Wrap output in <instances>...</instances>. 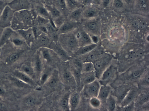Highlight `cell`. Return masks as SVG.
I'll return each instance as SVG.
<instances>
[{"instance_id": "cell-8", "label": "cell", "mask_w": 149, "mask_h": 111, "mask_svg": "<svg viewBox=\"0 0 149 111\" xmlns=\"http://www.w3.org/2000/svg\"><path fill=\"white\" fill-rule=\"evenodd\" d=\"M35 40L37 45L40 46V47H48L52 41L51 38L48 34L43 33H41Z\"/></svg>"}, {"instance_id": "cell-41", "label": "cell", "mask_w": 149, "mask_h": 111, "mask_svg": "<svg viewBox=\"0 0 149 111\" xmlns=\"http://www.w3.org/2000/svg\"><path fill=\"white\" fill-rule=\"evenodd\" d=\"M113 0H102L101 5L104 8L108 7L112 4Z\"/></svg>"}, {"instance_id": "cell-21", "label": "cell", "mask_w": 149, "mask_h": 111, "mask_svg": "<svg viewBox=\"0 0 149 111\" xmlns=\"http://www.w3.org/2000/svg\"><path fill=\"white\" fill-rule=\"evenodd\" d=\"M65 0L67 9L69 13L76 9L83 6L81 3L76 0Z\"/></svg>"}, {"instance_id": "cell-38", "label": "cell", "mask_w": 149, "mask_h": 111, "mask_svg": "<svg viewBox=\"0 0 149 111\" xmlns=\"http://www.w3.org/2000/svg\"><path fill=\"white\" fill-rule=\"evenodd\" d=\"M104 63L101 61H97L94 64V67L97 71L101 70L104 66Z\"/></svg>"}, {"instance_id": "cell-31", "label": "cell", "mask_w": 149, "mask_h": 111, "mask_svg": "<svg viewBox=\"0 0 149 111\" xmlns=\"http://www.w3.org/2000/svg\"><path fill=\"white\" fill-rule=\"evenodd\" d=\"M95 77L94 74L91 73L87 74L83 80V82L86 84L94 81Z\"/></svg>"}, {"instance_id": "cell-47", "label": "cell", "mask_w": 149, "mask_h": 111, "mask_svg": "<svg viewBox=\"0 0 149 111\" xmlns=\"http://www.w3.org/2000/svg\"><path fill=\"white\" fill-rule=\"evenodd\" d=\"M44 4H52L53 0H38Z\"/></svg>"}, {"instance_id": "cell-19", "label": "cell", "mask_w": 149, "mask_h": 111, "mask_svg": "<svg viewBox=\"0 0 149 111\" xmlns=\"http://www.w3.org/2000/svg\"><path fill=\"white\" fill-rule=\"evenodd\" d=\"M63 81L67 84L70 85H74L76 84L75 78L71 71L66 70L62 75Z\"/></svg>"}, {"instance_id": "cell-53", "label": "cell", "mask_w": 149, "mask_h": 111, "mask_svg": "<svg viewBox=\"0 0 149 111\" xmlns=\"http://www.w3.org/2000/svg\"><path fill=\"white\" fill-rule=\"evenodd\" d=\"M141 74V72L139 71H134L132 73L133 76L135 77H137Z\"/></svg>"}, {"instance_id": "cell-40", "label": "cell", "mask_w": 149, "mask_h": 111, "mask_svg": "<svg viewBox=\"0 0 149 111\" xmlns=\"http://www.w3.org/2000/svg\"><path fill=\"white\" fill-rule=\"evenodd\" d=\"M109 110L111 111L113 110L115 108V101L112 97H111L110 98L109 103Z\"/></svg>"}, {"instance_id": "cell-39", "label": "cell", "mask_w": 149, "mask_h": 111, "mask_svg": "<svg viewBox=\"0 0 149 111\" xmlns=\"http://www.w3.org/2000/svg\"><path fill=\"white\" fill-rule=\"evenodd\" d=\"M134 98L133 94H129L125 98L122 103L123 105H125L131 102Z\"/></svg>"}, {"instance_id": "cell-60", "label": "cell", "mask_w": 149, "mask_h": 111, "mask_svg": "<svg viewBox=\"0 0 149 111\" xmlns=\"http://www.w3.org/2000/svg\"><path fill=\"white\" fill-rule=\"evenodd\" d=\"M3 108V105L2 104L0 103V110H1Z\"/></svg>"}, {"instance_id": "cell-34", "label": "cell", "mask_w": 149, "mask_h": 111, "mask_svg": "<svg viewBox=\"0 0 149 111\" xmlns=\"http://www.w3.org/2000/svg\"><path fill=\"white\" fill-rule=\"evenodd\" d=\"M125 3L123 0H113L112 4L115 8L120 9L124 6Z\"/></svg>"}, {"instance_id": "cell-50", "label": "cell", "mask_w": 149, "mask_h": 111, "mask_svg": "<svg viewBox=\"0 0 149 111\" xmlns=\"http://www.w3.org/2000/svg\"><path fill=\"white\" fill-rule=\"evenodd\" d=\"M146 23L144 21H142L139 24V28L142 30L143 29L146 27Z\"/></svg>"}, {"instance_id": "cell-49", "label": "cell", "mask_w": 149, "mask_h": 111, "mask_svg": "<svg viewBox=\"0 0 149 111\" xmlns=\"http://www.w3.org/2000/svg\"><path fill=\"white\" fill-rule=\"evenodd\" d=\"M140 23L137 21L135 20L132 23V25L133 26L137 29L139 28Z\"/></svg>"}, {"instance_id": "cell-15", "label": "cell", "mask_w": 149, "mask_h": 111, "mask_svg": "<svg viewBox=\"0 0 149 111\" xmlns=\"http://www.w3.org/2000/svg\"><path fill=\"white\" fill-rule=\"evenodd\" d=\"M97 45L95 43H91L83 46L80 47L75 53L76 55L82 56L90 52L94 49Z\"/></svg>"}, {"instance_id": "cell-43", "label": "cell", "mask_w": 149, "mask_h": 111, "mask_svg": "<svg viewBox=\"0 0 149 111\" xmlns=\"http://www.w3.org/2000/svg\"><path fill=\"white\" fill-rule=\"evenodd\" d=\"M144 52L141 49L139 50L136 52L135 58L137 59L141 58L143 55Z\"/></svg>"}, {"instance_id": "cell-14", "label": "cell", "mask_w": 149, "mask_h": 111, "mask_svg": "<svg viewBox=\"0 0 149 111\" xmlns=\"http://www.w3.org/2000/svg\"><path fill=\"white\" fill-rule=\"evenodd\" d=\"M84 9L83 7L78 8L69 13L67 16V19L75 22H79Z\"/></svg>"}, {"instance_id": "cell-1", "label": "cell", "mask_w": 149, "mask_h": 111, "mask_svg": "<svg viewBox=\"0 0 149 111\" xmlns=\"http://www.w3.org/2000/svg\"><path fill=\"white\" fill-rule=\"evenodd\" d=\"M58 42L68 53H75L79 47L78 41L73 31L58 35Z\"/></svg>"}, {"instance_id": "cell-61", "label": "cell", "mask_w": 149, "mask_h": 111, "mask_svg": "<svg viewBox=\"0 0 149 111\" xmlns=\"http://www.w3.org/2000/svg\"><path fill=\"white\" fill-rule=\"evenodd\" d=\"M76 1H77L80 3H82V2L83 1V0H76ZM82 4V3H81Z\"/></svg>"}, {"instance_id": "cell-18", "label": "cell", "mask_w": 149, "mask_h": 111, "mask_svg": "<svg viewBox=\"0 0 149 111\" xmlns=\"http://www.w3.org/2000/svg\"><path fill=\"white\" fill-rule=\"evenodd\" d=\"M20 33L28 43L29 44L35 40L31 27H29L25 30L20 31Z\"/></svg>"}, {"instance_id": "cell-44", "label": "cell", "mask_w": 149, "mask_h": 111, "mask_svg": "<svg viewBox=\"0 0 149 111\" xmlns=\"http://www.w3.org/2000/svg\"><path fill=\"white\" fill-rule=\"evenodd\" d=\"M18 57V56L17 54H13L10 56L9 58V60L11 62H14L17 60Z\"/></svg>"}, {"instance_id": "cell-26", "label": "cell", "mask_w": 149, "mask_h": 111, "mask_svg": "<svg viewBox=\"0 0 149 111\" xmlns=\"http://www.w3.org/2000/svg\"><path fill=\"white\" fill-rule=\"evenodd\" d=\"M109 86L102 87L100 89L98 95V98L102 100H105L107 98L110 91Z\"/></svg>"}, {"instance_id": "cell-5", "label": "cell", "mask_w": 149, "mask_h": 111, "mask_svg": "<svg viewBox=\"0 0 149 111\" xmlns=\"http://www.w3.org/2000/svg\"><path fill=\"white\" fill-rule=\"evenodd\" d=\"M14 11L8 5L5 7L0 18V24L2 27H5L10 25Z\"/></svg>"}, {"instance_id": "cell-55", "label": "cell", "mask_w": 149, "mask_h": 111, "mask_svg": "<svg viewBox=\"0 0 149 111\" xmlns=\"http://www.w3.org/2000/svg\"><path fill=\"white\" fill-rule=\"evenodd\" d=\"M108 44L110 47H114L117 45V44L116 43V42L114 41L110 42Z\"/></svg>"}, {"instance_id": "cell-36", "label": "cell", "mask_w": 149, "mask_h": 111, "mask_svg": "<svg viewBox=\"0 0 149 111\" xmlns=\"http://www.w3.org/2000/svg\"><path fill=\"white\" fill-rule=\"evenodd\" d=\"M91 105L94 108H97L99 107L100 105V101L96 97H92L90 100Z\"/></svg>"}, {"instance_id": "cell-2", "label": "cell", "mask_w": 149, "mask_h": 111, "mask_svg": "<svg viewBox=\"0 0 149 111\" xmlns=\"http://www.w3.org/2000/svg\"><path fill=\"white\" fill-rule=\"evenodd\" d=\"M79 27L74 31V32L79 47L91 43V38L88 33L84 30L79 29Z\"/></svg>"}, {"instance_id": "cell-58", "label": "cell", "mask_w": 149, "mask_h": 111, "mask_svg": "<svg viewBox=\"0 0 149 111\" xmlns=\"http://www.w3.org/2000/svg\"><path fill=\"white\" fill-rule=\"evenodd\" d=\"M5 93V91L4 89L1 87H0V94H3Z\"/></svg>"}, {"instance_id": "cell-37", "label": "cell", "mask_w": 149, "mask_h": 111, "mask_svg": "<svg viewBox=\"0 0 149 111\" xmlns=\"http://www.w3.org/2000/svg\"><path fill=\"white\" fill-rule=\"evenodd\" d=\"M73 67L81 72L82 64L80 60L77 59L73 61Z\"/></svg>"}, {"instance_id": "cell-7", "label": "cell", "mask_w": 149, "mask_h": 111, "mask_svg": "<svg viewBox=\"0 0 149 111\" xmlns=\"http://www.w3.org/2000/svg\"><path fill=\"white\" fill-rule=\"evenodd\" d=\"M100 88L99 82L96 81L86 84L84 92L86 95L91 97L97 96Z\"/></svg>"}, {"instance_id": "cell-28", "label": "cell", "mask_w": 149, "mask_h": 111, "mask_svg": "<svg viewBox=\"0 0 149 111\" xmlns=\"http://www.w3.org/2000/svg\"><path fill=\"white\" fill-rule=\"evenodd\" d=\"M70 94H66L61 101L60 105L62 108L64 110L68 111L69 107V97Z\"/></svg>"}, {"instance_id": "cell-24", "label": "cell", "mask_w": 149, "mask_h": 111, "mask_svg": "<svg viewBox=\"0 0 149 111\" xmlns=\"http://www.w3.org/2000/svg\"><path fill=\"white\" fill-rule=\"evenodd\" d=\"M22 71L32 78L35 74V70L29 63H26L21 67Z\"/></svg>"}, {"instance_id": "cell-4", "label": "cell", "mask_w": 149, "mask_h": 111, "mask_svg": "<svg viewBox=\"0 0 149 111\" xmlns=\"http://www.w3.org/2000/svg\"><path fill=\"white\" fill-rule=\"evenodd\" d=\"M79 22L70 20L67 19L58 28V34L67 33L73 31L79 27Z\"/></svg>"}, {"instance_id": "cell-29", "label": "cell", "mask_w": 149, "mask_h": 111, "mask_svg": "<svg viewBox=\"0 0 149 111\" xmlns=\"http://www.w3.org/2000/svg\"><path fill=\"white\" fill-rule=\"evenodd\" d=\"M42 63L41 58L39 52L37 53L35 64V68L36 71L38 73L41 72L42 69Z\"/></svg>"}, {"instance_id": "cell-56", "label": "cell", "mask_w": 149, "mask_h": 111, "mask_svg": "<svg viewBox=\"0 0 149 111\" xmlns=\"http://www.w3.org/2000/svg\"><path fill=\"white\" fill-rule=\"evenodd\" d=\"M132 105H129L124 108L123 109V111H129L132 109Z\"/></svg>"}, {"instance_id": "cell-57", "label": "cell", "mask_w": 149, "mask_h": 111, "mask_svg": "<svg viewBox=\"0 0 149 111\" xmlns=\"http://www.w3.org/2000/svg\"><path fill=\"white\" fill-rule=\"evenodd\" d=\"M124 2L128 4H130L133 2L134 1V0H123Z\"/></svg>"}, {"instance_id": "cell-11", "label": "cell", "mask_w": 149, "mask_h": 111, "mask_svg": "<svg viewBox=\"0 0 149 111\" xmlns=\"http://www.w3.org/2000/svg\"><path fill=\"white\" fill-rule=\"evenodd\" d=\"M13 74L17 78L31 86L35 85V83L32 78L23 72L16 71L14 72Z\"/></svg>"}, {"instance_id": "cell-42", "label": "cell", "mask_w": 149, "mask_h": 111, "mask_svg": "<svg viewBox=\"0 0 149 111\" xmlns=\"http://www.w3.org/2000/svg\"><path fill=\"white\" fill-rule=\"evenodd\" d=\"M25 102L28 105H34L36 103V100L34 98L30 97L26 100Z\"/></svg>"}, {"instance_id": "cell-22", "label": "cell", "mask_w": 149, "mask_h": 111, "mask_svg": "<svg viewBox=\"0 0 149 111\" xmlns=\"http://www.w3.org/2000/svg\"><path fill=\"white\" fill-rule=\"evenodd\" d=\"M59 77L58 73L56 72L52 73L45 83L48 86L53 87L56 86L58 82Z\"/></svg>"}, {"instance_id": "cell-16", "label": "cell", "mask_w": 149, "mask_h": 111, "mask_svg": "<svg viewBox=\"0 0 149 111\" xmlns=\"http://www.w3.org/2000/svg\"><path fill=\"white\" fill-rule=\"evenodd\" d=\"M52 4L64 15H66L67 16L69 14V12L67 9L65 0H53Z\"/></svg>"}, {"instance_id": "cell-23", "label": "cell", "mask_w": 149, "mask_h": 111, "mask_svg": "<svg viewBox=\"0 0 149 111\" xmlns=\"http://www.w3.org/2000/svg\"><path fill=\"white\" fill-rule=\"evenodd\" d=\"M97 12L94 8L88 7L84 9L82 17L84 19H90L94 17L96 15Z\"/></svg>"}, {"instance_id": "cell-17", "label": "cell", "mask_w": 149, "mask_h": 111, "mask_svg": "<svg viewBox=\"0 0 149 111\" xmlns=\"http://www.w3.org/2000/svg\"><path fill=\"white\" fill-rule=\"evenodd\" d=\"M51 18L55 19L60 17L63 14L60 11L52 4H44Z\"/></svg>"}, {"instance_id": "cell-48", "label": "cell", "mask_w": 149, "mask_h": 111, "mask_svg": "<svg viewBox=\"0 0 149 111\" xmlns=\"http://www.w3.org/2000/svg\"><path fill=\"white\" fill-rule=\"evenodd\" d=\"M136 52L134 51L130 52L128 55V57L130 59H133L135 58Z\"/></svg>"}, {"instance_id": "cell-27", "label": "cell", "mask_w": 149, "mask_h": 111, "mask_svg": "<svg viewBox=\"0 0 149 111\" xmlns=\"http://www.w3.org/2000/svg\"><path fill=\"white\" fill-rule=\"evenodd\" d=\"M50 20L37 15L34 20L35 26H45L50 21Z\"/></svg>"}, {"instance_id": "cell-6", "label": "cell", "mask_w": 149, "mask_h": 111, "mask_svg": "<svg viewBox=\"0 0 149 111\" xmlns=\"http://www.w3.org/2000/svg\"><path fill=\"white\" fill-rule=\"evenodd\" d=\"M49 46L62 60L66 61L70 59L68 53L61 47L58 41H52Z\"/></svg>"}, {"instance_id": "cell-32", "label": "cell", "mask_w": 149, "mask_h": 111, "mask_svg": "<svg viewBox=\"0 0 149 111\" xmlns=\"http://www.w3.org/2000/svg\"><path fill=\"white\" fill-rule=\"evenodd\" d=\"M112 74V68L111 67H110L106 70L103 73L102 77V80L104 81L108 80L111 76Z\"/></svg>"}, {"instance_id": "cell-10", "label": "cell", "mask_w": 149, "mask_h": 111, "mask_svg": "<svg viewBox=\"0 0 149 111\" xmlns=\"http://www.w3.org/2000/svg\"><path fill=\"white\" fill-rule=\"evenodd\" d=\"M41 59L47 62L51 61L55 52L52 49L47 47H40L38 51Z\"/></svg>"}, {"instance_id": "cell-9", "label": "cell", "mask_w": 149, "mask_h": 111, "mask_svg": "<svg viewBox=\"0 0 149 111\" xmlns=\"http://www.w3.org/2000/svg\"><path fill=\"white\" fill-rule=\"evenodd\" d=\"M19 11V12L17 13V16L20 18L21 21L26 24H30L32 23L33 18L30 10H25Z\"/></svg>"}, {"instance_id": "cell-12", "label": "cell", "mask_w": 149, "mask_h": 111, "mask_svg": "<svg viewBox=\"0 0 149 111\" xmlns=\"http://www.w3.org/2000/svg\"><path fill=\"white\" fill-rule=\"evenodd\" d=\"M80 100V96L77 92H74L70 94L69 97L70 110H74L77 108L79 103Z\"/></svg>"}, {"instance_id": "cell-35", "label": "cell", "mask_w": 149, "mask_h": 111, "mask_svg": "<svg viewBox=\"0 0 149 111\" xmlns=\"http://www.w3.org/2000/svg\"><path fill=\"white\" fill-rule=\"evenodd\" d=\"M40 82L42 84H45L47 81L49 77L50 76V74L47 71L45 72L41 73Z\"/></svg>"}, {"instance_id": "cell-25", "label": "cell", "mask_w": 149, "mask_h": 111, "mask_svg": "<svg viewBox=\"0 0 149 111\" xmlns=\"http://www.w3.org/2000/svg\"><path fill=\"white\" fill-rule=\"evenodd\" d=\"M13 33V31L10 28H6L3 31L0 39V45L5 42Z\"/></svg>"}, {"instance_id": "cell-20", "label": "cell", "mask_w": 149, "mask_h": 111, "mask_svg": "<svg viewBox=\"0 0 149 111\" xmlns=\"http://www.w3.org/2000/svg\"><path fill=\"white\" fill-rule=\"evenodd\" d=\"M135 6L143 11H148L149 0H134Z\"/></svg>"}, {"instance_id": "cell-30", "label": "cell", "mask_w": 149, "mask_h": 111, "mask_svg": "<svg viewBox=\"0 0 149 111\" xmlns=\"http://www.w3.org/2000/svg\"><path fill=\"white\" fill-rule=\"evenodd\" d=\"M83 26L85 29L93 31L96 29L97 24L94 22H90L84 23Z\"/></svg>"}, {"instance_id": "cell-59", "label": "cell", "mask_w": 149, "mask_h": 111, "mask_svg": "<svg viewBox=\"0 0 149 111\" xmlns=\"http://www.w3.org/2000/svg\"><path fill=\"white\" fill-rule=\"evenodd\" d=\"M145 80L147 82H149V75L148 74L146 76Z\"/></svg>"}, {"instance_id": "cell-33", "label": "cell", "mask_w": 149, "mask_h": 111, "mask_svg": "<svg viewBox=\"0 0 149 111\" xmlns=\"http://www.w3.org/2000/svg\"><path fill=\"white\" fill-rule=\"evenodd\" d=\"M93 65L89 62H85L82 64L81 72H87L90 71L92 69Z\"/></svg>"}, {"instance_id": "cell-3", "label": "cell", "mask_w": 149, "mask_h": 111, "mask_svg": "<svg viewBox=\"0 0 149 111\" xmlns=\"http://www.w3.org/2000/svg\"><path fill=\"white\" fill-rule=\"evenodd\" d=\"M14 11L23 10H30L31 5L28 0H13L8 4Z\"/></svg>"}, {"instance_id": "cell-13", "label": "cell", "mask_w": 149, "mask_h": 111, "mask_svg": "<svg viewBox=\"0 0 149 111\" xmlns=\"http://www.w3.org/2000/svg\"><path fill=\"white\" fill-rule=\"evenodd\" d=\"M34 10L37 15L50 20L52 19L49 13L44 4L39 3L35 6Z\"/></svg>"}, {"instance_id": "cell-51", "label": "cell", "mask_w": 149, "mask_h": 111, "mask_svg": "<svg viewBox=\"0 0 149 111\" xmlns=\"http://www.w3.org/2000/svg\"><path fill=\"white\" fill-rule=\"evenodd\" d=\"M126 94L127 92L125 91L121 92L120 93L119 96V99L120 100H123L125 97Z\"/></svg>"}, {"instance_id": "cell-54", "label": "cell", "mask_w": 149, "mask_h": 111, "mask_svg": "<svg viewBox=\"0 0 149 111\" xmlns=\"http://www.w3.org/2000/svg\"><path fill=\"white\" fill-rule=\"evenodd\" d=\"M149 100V95H147L143 96L142 98V101L145 102H147Z\"/></svg>"}, {"instance_id": "cell-46", "label": "cell", "mask_w": 149, "mask_h": 111, "mask_svg": "<svg viewBox=\"0 0 149 111\" xmlns=\"http://www.w3.org/2000/svg\"><path fill=\"white\" fill-rule=\"evenodd\" d=\"M12 41L15 45L17 46L21 45L23 43V41L22 40L17 38L14 39Z\"/></svg>"}, {"instance_id": "cell-45", "label": "cell", "mask_w": 149, "mask_h": 111, "mask_svg": "<svg viewBox=\"0 0 149 111\" xmlns=\"http://www.w3.org/2000/svg\"><path fill=\"white\" fill-rule=\"evenodd\" d=\"M93 0H83L82 4L83 6L87 7L92 4Z\"/></svg>"}, {"instance_id": "cell-52", "label": "cell", "mask_w": 149, "mask_h": 111, "mask_svg": "<svg viewBox=\"0 0 149 111\" xmlns=\"http://www.w3.org/2000/svg\"><path fill=\"white\" fill-rule=\"evenodd\" d=\"M102 0H93L92 4L96 6L100 5Z\"/></svg>"}]
</instances>
